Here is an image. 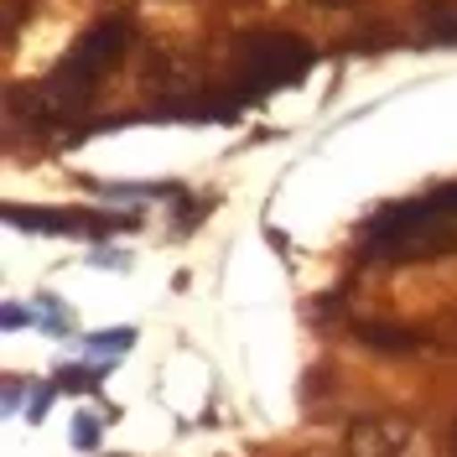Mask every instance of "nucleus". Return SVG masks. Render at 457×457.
I'll list each match as a JSON object with an SVG mask.
<instances>
[{"mask_svg":"<svg viewBox=\"0 0 457 457\" xmlns=\"http://www.w3.org/2000/svg\"><path fill=\"white\" fill-rule=\"evenodd\" d=\"M88 353H104V359H120V353H130V343H136V328H104V333H88Z\"/></svg>","mask_w":457,"mask_h":457,"instance_id":"obj_8","label":"nucleus"},{"mask_svg":"<svg viewBox=\"0 0 457 457\" xmlns=\"http://www.w3.org/2000/svg\"><path fill=\"white\" fill-rule=\"evenodd\" d=\"M37 322H42L47 333H68V312L57 307V296H47V291L37 296Z\"/></svg>","mask_w":457,"mask_h":457,"instance_id":"obj_9","label":"nucleus"},{"mask_svg":"<svg viewBox=\"0 0 457 457\" xmlns=\"http://www.w3.org/2000/svg\"><path fill=\"white\" fill-rule=\"evenodd\" d=\"M359 338L370 343V348H379V353H411V348H416V333H405V328H385V322H364Z\"/></svg>","mask_w":457,"mask_h":457,"instance_id":"obj_7","label":"nucleus"},{"mask_svg":"<svg viewBox=\"0 0 457 457\" xmlns=\"http://www.w3.org/2000/svg\"><path fill=\"white\" fill-rule=\"evenodd\" d=\"M0 322L16 333V328H27V322H37V312H27V307H16V302H5V312H0Z\"/></svg>","mask_w":457,"mask_h":457,"instance_id":"obj_12","label":"nucleus"},{"mask_svg":"<svg viewBox=\"0 0 457 457\" xmlns=\"http://www.w3.org/2000/svg\"><path fill=\"white\" fill-rule=\"evenodd\" d=\"M421 27L431 47H453L457 42V0H421Z\"/></svg>","mask_w":457,"mask_h":457,"instance_id":"obj_6","label":"nucleus"},{"mask_svg":"<svg viewBox=\"0 0 457 457\" xmlns=\"http://www.w3.org/2000/svg\"><path fill=\"white\" fill-rule=\"evenodd\" d=\"M348 457H442V453L416 421L370 416V421H353V431H348Z\"/></svg>","mask_w":457,"mask_h":457,"instance_id":"obj_4","label":"nucleus"},{"mask_svg":"<svg viewBox=\"0 0 457 457\" xmlns=\"http://www.w3.org/2000/svg\"><path fill=\"white\" fill-rule=\"evenodd\" d=\"M57 379H62V390H94V385H99L94 370H62Z\"/></svg>","mask_w":457,"mask_h":457,"instance_id":"obj_11","label":"nucleus"},{"mask_svg":"<svg viewBox=\"0 0 457 457\" xmlns=\"http://www.w3.org/2000/svg\"><path fill=\"white\" fill-rule=\"evenodd\" d=\"M47 405H53V390H42V395L31 400V405H27V416H31V421H42V411H47Z\"/></svg>","mask_w":457,"mask_h":457,"instance_id":"obj_13","label":"nucleus"},{"mask_svg":"<svg viewBox=\"0 0 457 457\" xmlns=\"http://www.w3.org/2000/svg\"><path fill=\"white\" fill-rule=\"evenodd\" d=\"M5 224L11 228H31V234H110V228H130L136 213H120V219H79V213H57V208H21L11 203L5 208Z\"/></svg>","mask_w":457,"mask_h":457,"instance_id":"obj_5","label":"nucleus"},{"mask_svg":"<svg viewBox=\"0 0 457 457\" xmlns=\"http://www.w3.org/2000/svg\"><path fill=\"white\" fill-rule=\"evenodd\" d=\"M312 5H328V11H338V5H348V0H312Z\"/></svg>","mask_w":457,"mask_h":457,"instance_id":"obj_14","label":"nucleus"},{"mask_svg":"<svg viewBox=\"0 0 457 457\" xmlns=\"http://www.w3.org/2000/svg\"><path fill=\"white\" fill-rule=\"evenodd\" d=\"M457 250V182L379 208L364 228V260L370 265H421Z\"/></svg>","mask_w":457,"mask_h":457,"instance_id":"obj_1","label":"nucleus"},{"mask_svg":"<svg viewBox=\"0 0 457 457\" xmlns=\"http://www.w3.org/2000/svg\"><path fill=\"white\" fill-rule=\"evenodd\" d=\"M125 47H130V21H99V27H88L84 42L53 68V79L42 84V94L53 104H84L88 94H94V84L125 57Z\"/></svg>","mask_w":457,"mask_h":457,"instance_id":"obj_2","label":"nucleus"},{"mask_svg":"<svg viewBox=\"0 0 457 457\" xmlns=\"http://www.w3.org/2000/svg\"><path fill=\"white\" fill-rule=\"evenodd\" d=\"M73 447H79V453H94V447H99V416H88V411L73 416Z\"/></svg>","mask_w":457,"mask_h":457,"instance_id":"obj_10","label":"nucleus"},{"mask_svg":"<svg viewBox=\"0 0 457 457\" xmlns=\"http://www.w3.org/2000/svg\"><path fill=\"white\" fill-rule=\"evenodd\" d=\"M312 62H317L312 42H302L291 31H260V37L245 42V53H239V84H234V94L245 88V99H265L276 88L302 84L312 73Z\"/></svg>","mask_w":457,"mask_h":457,"instance_id":"obj_3","label":"nucleus"}]
</instances>
